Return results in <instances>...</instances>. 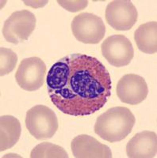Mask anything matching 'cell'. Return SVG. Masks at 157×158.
<instances>
[{
	"instance_id": "cell-2",
	"label": "cell",
	"mask_w": 157,
	"mask_h": 158,
	"mask_svg": "<svg viewBox=\"0 0 157 158\" xmlns=\"http://www.w3.org/2000/svg\"><path fill=\"white\" fill-rule=\"evenodd\" d=\"M136 118L125 107H114L98 117L94 133L102 139L114 143L124 140L133 131Z\"/></svg>"
},
{
	"instance_id": "cell-16",
	"label": "cell",
	"mask_w": 157,
	"mask_h": 158,
	"mask_svg": "<svg viewBox=\"0 0 157 158\" xmlns=\"http://www.w3.org/2000/svg\"><path fill=\"white\" fill-rule=\"evenodd\" d=\"M58 4L62 6L64 10L69 11V12H78L84 8H86L88 5V1H62L58 0Z\"/></svg>"
},
{
	"instance_id": "cell-14",
	"label": "cell",
	"mask_w": 157,
	"mask_h": 158,
	"mask_svg": "<svg viewBox=\"0 0 157 158\" xmlns=\"http://www.w3.org/2000/svg\"><path fill=\"white\" fill-rule=\"evenodd\" d=\"M31 158H68V153L61 146L50 143L42 142L32 149Z\"/></svg>"
},
{
	"instance_id": "cell-5",
	"label": "cell",
	"mask_w": 157,
	"mask_h": 158,
	"mask_svg": "<svg viewBox=\"0 0 157 158\" xmlns=\"http://www.w3.org/2000/svg\"><path fill=\"white\" fill-rule=\"evenodd\" d=\"M36 22V17L30 11H15L4 22V38L7 42L15 44L22 43L27 40L34 31Z\"/></svg>"
},
{
	"instance_id": "cell-6",
	"label": "cell",
	"mask_w": 157,
	"mask_h": 158,
	"mask_svg": "<svg viewBox=\"0 0 157 158\" xmlns=\"http://www.w3.org/2000/svg\"><path fill=\"white\" fill-rule=\"evenodd\" d=\"M46 66L39 57L25 58L21 61L15 74L19 87L29 92L36 91L44 85Z\"/></svg>"
},
{
	"instance_id": "cell-15",
	"label": "cell",
	"mask_w": 157,
	"mask_h": 158,
	"mask_svg": "<svg viewBox=\"0 0 157 158\" xmlns=\"http://www.w3.org/2000/svg\"><path fill=\"white\" fill-rule=\"evenodd\" d=\"M0 75L4 76L10 74L15 68L18 62V56L11 49L0 48Z\"/></svg>"
},
{
	"instance_id": "cell-3",
	"label": "cell",
	"mask_w": 157,
	"mask_h": 158,
	"mask_svg": "<svg viewBox=\"0 0 157 158\" xmlns=\"http://www.w3.org/2000/svg\"><path fill=\"white\" fill-rule=\"evenodd\" d=\"M25 127L37 140H46L54 136L59 127L58 118L49 107L37 104L26 112Z\"/></svg>"
},
{
	"instance_id": "cell-10",
	"label": "cell",
	"mask_w": 157,
	"mask_h": 158,
	"mask_svg": "<svg viewBox=\"0 0 157 158\" xmlns=\"http://www.w3.org/2000/svg\"><path fill=\"white\" fill-rule=\"evenodd\" d=\"M71 148L73 156L76 158H111L113 156L109 146L87 135L75 137L71 143Z\"/></svg>"
},
{
	"instance_id": "cell-9",
	"label": "cell",
	"mask_w": 157,
	"mask_h": 158,
	"mask_svg": "<svg viewBox=\"0 0 157 158\" xmlns=\"http://www.w3.org/2000/svg\"><path fill=\"white\" fill-rule=\"evenodd\" d=\"M148 87L145 78L135 74H125L117 85V95L125 104L137 105L147 98Z\"/></svg>"
},
{
	"instance_id": "cell-13",
	"label": "cell",
	"mask_w": 157,
	"mask_h": 158,
	"mask_svg": "<svg viewBox=\"0 0 157 158\" xmlns=\"http://www.w3.org/2000/svg\"><path fill=\"white\" fill-rule=\"evenodd\" d=\"M134 40L141 52L155 54L157 52V22L142 24L134 32Z\"/></svg>"
},
{
	"instance_id": "cell-1",
	"label": "cell",
	"mask_w": 157,
	"mask_h": 158,
	"mask_svg": "<svg viewBox=\"0 0 157 158\" xmlns=\"http://www.w3.org/2000/svg\"><path fill=\"white\" fill-rule=\"evenodd\" d=\"M51 101L61 112L85 116L99 111L111 95L112 81L96 58L80 53L60 59L49 69L46 78Z\"/></svg>"
},
{
	"instance_id": "cell-7",
	"label": "cell",
	"mask_w": 157,
	"mask_h": 158,
	"mask_svg": "<svg viewBox=\"0 0 157 158\" xmlns=\"http://www.w3.org/2000/svg\"><path fill=\"white\" fill-rule=\"evenodd\" d=\"M103 57L115 67H125L133 59L134 49L129 40L124 35H113L101 45Z\"/></svg>"
},
{
	"instance_id": "cell-8",
	"label": "cell",
	"mask_w": 157,
	"mask_h": 158,
	"mask_svg": "<svg viewBox=\"0 0 157 158\" xmlns=\"http://www.w3.org/2000/svg\"><path fill=\"white\" fill-rule=\"evenodd\" d=\"M106 21L117 31H128L132 29L138 18V12L131 1L114 0L106 8Z\"/></svg>"
},
{
	"instance_id": "cell-4",
	"label": "cell",
	"mask_w": 157,
	"mask_h": 158,
	"mask_svg": "<svg viewBox=\"0 0 157 158\" xmlns=\"http://www.w3.org/2000/svg\"><path fill=\"white\" fill-rule=\"evenodd\" d=\"M72 31L77 40L87 44H97L106 34L102 19L91 13H81L72 20Z\"/></svg>"
},
{
	"instance_id": "cell-12",
	"label": "cell",
	"mask_w": 157,
	"mask_h": 158,
	"mask_svg": "<svg viewBox=\"0 0 157 158\" xmlns=\"http://www.w3.org/2000/svg\"><path fill=\"white\" fill-rule=\"evenodd\" d=\"M0 150L11 149L18 142L22 127L18 118L12 115L0 117Z\"/></svg>"
},
{
	"instance_id": "cell-11",
	"label": "cell",
	"mask_w": 157,
	"mask_h": 158,
	"mask_svg": "<svg viewBox=\"0 0 157 158\" xmlns=\"http://www.w3.org/2000/svg\"><path fill=\"white\" fill-rule=\"evenodd\" d=\"M157 153V135L144 131L136 134L126 145V154L130 158L155 157Z\"/></svg>"
}]
</instances>
